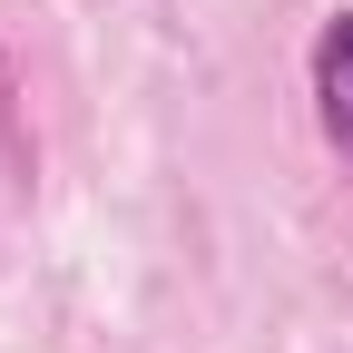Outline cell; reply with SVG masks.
I'll list each match as a JSON object with an SVG mask.
<instances>
[{"instance_id":"6da1fadb","label":"cell","mask_w":353,"mask_h":353,"mask_svg":"<svg viewBox=\"0 0 353 353\" xmlns=\"http://www.w3.org/2000/svg\"><path fill=\"white\" fill-rule=\"evenodd\" d=\"M314 118H324L334 157L353 167V10H334L314 30Z\"/></svg>"}]
</instances>
